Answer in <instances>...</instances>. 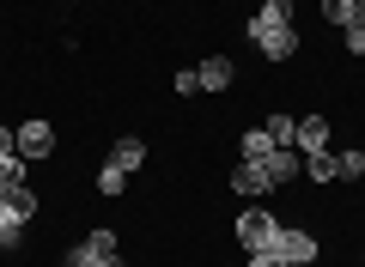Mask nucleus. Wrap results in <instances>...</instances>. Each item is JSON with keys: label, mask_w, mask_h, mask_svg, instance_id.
Here are the masks:
<instances>
[{"label": "nucleus", "mask_w": 365, "mask_h": 267, "mask_svg": "<svg viewBox=\"0 0 365 267\" xmlns=\"http://www.w3.org/2000/svg\"><path fill=\"white\" fill-rule=\"evenodd\" d=\"M268 255H274V261H287V267H311L317 261V237H311V231H287V225H280L274 243H268Z\"/></svg>", "instance_id": "f257e3e1"}, {"label": "nucleus", "mask_w": 365, "mask_h": 267, "mask_svg": "<svg viewBox=\"0 0 365 267\" xmlns=\"http://www.w3.org/2000/svg\"><path fill=\"white\" fill-rule=\"evenodd\" d=\"M250 37H256V49L268 55V61H292V55H299V31L292 25H256V19H250Z\"/></svg>", "instance_id": "f03ea898"}, {"label": "nucleus", "mask_w": 365, "mask_h": 267, "mask_svg": "<svg viewBox=\"0 0 365 267\" xmlns=\"http://www.w3.org/2000/svg\"><path fill=\"white\" fill-rule=\"evenodd\" d=\"M13 152L25 158V164L49 158V152H55V127L43 122V115H37V122H25V127H13Z\"/></svg>", "instance_id": "7ed1b4c3"}, {"label": "nucleus", "mask_w": 365, "mask_h": 267, "mask_svg": "<svg viewBox=\"0 0 365 267\" xmlns=\"http://www.w3.org/2000/svg\"><path fill=\"white\" fill-rule=\"evenodd\" d=\"M232 231H237V243H244L250 255H268V243H274V231H280V219H268L262 206H250V213L237 219Z\"/></svg>", "instance_id": "20e7f679"}, {"label": "nucleus", "mask_w": 365, "mask_h": 267, "mask_svg": "<svg viewBox=\"0 0 365 267\" xmlns=\"http://www.w3.org/2000/svg\"><path fill=\"white\" fill-rule=\"evenodd\" d=\"M262 170H268V182H274V189H280V182L304 177V152H299V146H274V152L262 158Z\"/></svg>", "instance_id": "39448f33"}, {"label": "nucleus", "mask_w": 365, "mask_h": 267, "mask_svg": "<svg viewBox=\"0 0 365 267\" xmlns=\"http://www.w3.org/2000/svg\"><path fill=\"white\" fill-rule=\"evenodd\" d=\"M195 73H201V91H232V85H237V67H232V55H207V61H201Z\"/></svg>", "instance_id": "423d86ee"}, {"label": "nucleus", "mask_w": 365, "mask_h": 267, "mask_svg": "<svg viewBox=\"0 0 365 267\" xmlns=\"http://www.w3.org/2000/svg\"><path fill=\"white\" fill-rule=\"evenodd\" d=\"M292 146H299L304 158L329 152V115H304V122H299V140H292Z\"/></svg>", "instance_id": "0eeeda50"}, {"label": "nucleus", "mask_w": 365, "mask_h": 267, "mask_svg": "<svg viewBox=\"0 0 365 267\" xmlns=\"http://www.w3.org/2000/svg\"><path fill=\"white\" fill-rule=\"evenodd\" d=\"M232 189L244 194V201H262V194H268L274 182H268V170H262V164H244V158H237V170H232Z\"/></svg>", "instance_id": "6e6552de"}, {"label": "nucleus", "mask_w": 365, "mask_h": 267, "mask_svg": "<svg viewBox=\"0 0 365 267\" xmlns=\"http://www.w3.org/2000/svg\"><path fill=\"white\" fill-rule=\"evenodd\" d=\"M110 164H116V170H128V177H134V170L146 164V140H134V134H122V140L110 146Z\"/></svg>", "instance_id": "1a4fd4ad"}, {"label": "nucleus", "mask_w": 365, "mask_h": 267, "mask_svg": "<svg viewBox=\"0 0 365 267\" xmlns=\"http://www.w3.org/2000/svg\"><path fill=\"white\" fill-rule=\"evenodd\" d=\"M0 206H13V213L31 225V219H37V189H31V182H19V189H6V194H0Z\"/></svg>", "instance_id": "9d476101"}, {"label": "nucleus", "mask_w": 365, "mask_h": 267, "mask_svg": "<svg viewBox=\"0 0 365 267\" xmlns=\"http://www.w3.org/2000/svg\"><path fill=\"white\" fill-rule=\"evenodd\" d=\"M237 152H244V164H262V158L274 152V140H268V127H250V134H244V146H237Z\"/></svg>", "instance_id": "9b49d317"}, {"label": "nucleus", "mask_w": 365, "mask_h": 267, "mask_svg": "<svg viewBox=\"0 0 365 267\" xmlns=\"http://www.w3.org/2000/svg\"><path fill=\"white\" fill-rule=\"evenodd\" d=\"M262 127H268V140H274V146H292V140H299V122H292V115H268Z\"/></svg>", "instance_id": "f8f14e48"}, {"label": "nucleus", "mask_w": 365, "mask_h": 267, "mask_svg": "<svg viewBox=\"0 0 365 267\" xmlns=\"http://www.w3.org/2000/svg\"><path fill=\"white\" fill-rule=\"evenodd\" d=\"M256 25H292V0H262Z\"/></svg>", "instance_id": "ddd939ff"}, {"label": "nucleus", "mask_w": 365, "mask_h": 267, "mask_svg": "<svg viewBox=\"0 0 365 267\" xmlns=\"http://www.w3.org/2000/svg\"><path fill=\"white\" fill-rule=\"evenodd\" d=\"M19 182H25V158H19V152H6V158H0V194H6V189H19Z\"/></svg>", "instance_id": "4468645a"}, {"label": "nucleus", "mask_w": 365, "mask_h": 267, "mask_svg": "<svg viewBox=\"0 0 365 267\" xmlns=\"http://www.w3.org/2000/svg\"><path fill=\"white\" fill-rule=\"evenodd\" d=\"M304 177H311V182H341V177H335V158H329V152L304 158Z\"/></svg>", "instance_id": "2eb2a0df"}, {"label": "nucleus", "mask_w": 365, "mask_h": 267, "mask_svg": "<svg viewBox=\"0 0 365 267\" xmlns=\"http://www.w3.org/2000/svg\"><path fill=\"white\" fill-rule=\"evenodd\" d=\"M19 231H25V219H19L13 206H0V249H13V243H19Z\"/></svg>", "instance_id": "dca6fc26"}, {"label": "nucleus", "mask_w": 365, "mask_h": 267, "mask_svg": "<svg viewBox=\"0 0 365 267\" xmlns=\"http://www.w3.org/2000/svg\"><path fill=\"white\" fill-rule=\"evenodd\" d=\"M323 19L347 31V25H353V0H323Z\"/></svg>", "instance_id": "f3484780"}, {"label": "nucleus", "mask_w": 365, "mask_h": 267, "mask_svg": "<svg viewBox=\"0 0 365 267\" xmlns=\"http://www.w3.org/2000/svg\"><path fill=\"white\" fill-rule=\"evenodd\" d=\"M98 189H104V194H122V189H128V170L104 164V170H98Z\"/></svg>", "instance_id": "a211bd4d"}, {"label": "nucleus", "mask_w": 365, "mask_h": 267, "mask_svg": "<svg viewBox=\"0 0 365 267\" xmlns=\"http://www.w3.org/2000/svg\"><path fill=\"white\" fill-rule=\"evenodd\" d=\"M86 249L91 255H116V231H86Z\"/></svg>", "instance_id": "6ab92c4d"}, {"label": "nucleus", "mask_w": 365, "mask_h": 267, "mask_svg": "<svg viewBox=\"0 0 365 267\" xmlns=\"http://www.w3.org/2000/svg\"><path fill=\"white\" fill-rule=\"evenodd\" d=\"M335 177H365V152H341L335 158Z\"/></svg>", "instance_id": "aec40b11"}, {"label": "nucleus", "mask_w": 365, "mask_h": 267, "mask_svg": "<svg viewBox=\"0 0 365 267\" xmlns=\"http://www.w3.org/2000/svg\"><path fill=\"white\" fill-rule=\"evenodd\" d=\"M177 91H182V98H195V91H201V73H195V67H182V73H177Z\"/></svg>", "instance_id": "412c9836"}, {"label": "nucleus", "mask_w": 365, "mask_h": 267, "mask_svg": "<svg viewBox=\"0 0 365 267\" xmlns=\"http://www.w3.org/2000/svg\"><path fill=\"white\" fill-rule=\"evenodd\" d=\"M347 49H353V55H365V25H347Z\"/></svg>", "instance_id": "4be33fe9"}, {"label": "nucleus", "mask_w": 365, "mask_h": 267, "mask_svg": "<svg viewBox=\"0 0 365 267\" xmlns=\"http://www.w3.org/2000/svg\"><path fill=\"white\" fill-rule=\"evenodd\" d=\"M250 267H287V261H274V255H250Z\"/></svg>", "instance_id": "5701e85b"}, {"label": "nucleus", "mask_w": 365, "mask_h": 267, "mask_svg": "<svg viewBox=\"0 0 365 267\" xmlns=\"http://www.w3.org/2000/svg\"><path fill=\"white\" fill-rule=\"evenodd\" d=\"M13 152V127H0V158Z\"/></svg>", "instance_id": "b1692460"}, {"label": "nucleus", "mask_w": 365, "mask_h": 267, "mask_svg": "<svg viewBox=\"0 0 365 267\" xmlns=\"http://www.w3.org/2000/svg\"><path fill=\"white\" fill-rule=\"evenodd\" d=\"M98 267H128V261H122V249H116V255H104V261H98Z\"/></svg>", "instance_id": "393cba45"}, {"label": "nucleus", "mask_w": 365, "mask_h": 267, "mask_svg": "<svg viewBox=\"0 0 365 267\" xmlns=\"http://www.w3.org/2000/svg\"><path fill=\"white\" fill-rule=\"evenodd\" d=\"M353 25H365V0H353Z\"/></svg>", "instance_id": "a878e982"}]
</instances>
